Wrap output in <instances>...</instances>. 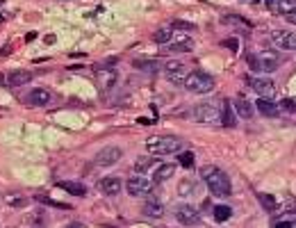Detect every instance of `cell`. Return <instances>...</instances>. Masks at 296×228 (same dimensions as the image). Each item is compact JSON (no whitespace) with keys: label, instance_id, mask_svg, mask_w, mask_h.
<instances>
[{"label":"cell","instance_id":"cell-40","mask_svg":"<svg viewBox=\"0 0 296 228\" xmlns=\"http://www.w3.org/2000/svg\"><path fill=\"white\" fill-rule=\"evenodd\" d=\"M34 37H37V34H34V32H30V34H25V41L30 44V41H34Z\"/></svg>","mask_w":296,"mask_h":228},{"label":"cell","instance_id":"cell-10","mask_svg":"<svg viewBox=\"0 0 296 228\" xmlns=\"http://www.w3.org/2000/svg\"><path fill=\"white\" fill-rule=\"evenodd\" d=\"M271 44L276 48H280L285 53H294L296 48V39H294V32H287V30H274L271 32Z\"/></svg>","mask_w":296,"mask_h":228},{"label":"cell","instance_id":"cell-9","mask_svg":"<svg viewBox=\"0 0 296 228\" xmlns=\"http://www.w3.org/2000/svg\"><path fill=\"white\" fill-rule=\"evenodd\" d=\"M123 158V148H118V146H105L103 151L96 153V162L98 167H112V164H116L118 160Z\"/></svg>","mask_w":296,"mask_h":228},{"label":"cell","instance_id":"cell-13","mask_svg":"<svg viewBox=\"0 0 296 228\" xmlns=\"http://www.w3.org/2000/svg\"><path fill=\"white\" fill-rule=\"evenodd\" d=\"M200 192H203V185L196 180H182L178 185V194L182 198H196L200 196Z\"/></svg>","mask_w":296,"mask_h":228},{"label":"cell","instance_id":"cell-22","mask_svg":"<svg viewBox=\"0 0 296 228\" xmlns=\"http://www.w3.org/2000/svg\"><path fill=\"white\" fill-rule=\"evenodd\" d=\"M59 187L68 194H73V196H84L87 194V187H84V182H75V180H68V182H59Z\"/></svg>","mask_w":296,"mask_h":228},{"label":"cell","instance_id":"cell-2","mask_svg":"<svg viewBox=\"0 0 296 228\" xmlns=\"http://www.w3.org/2000/svg\"><path fill=\"white\" fill-rule=\"evenodd\" d=\"M146 148L150 155H173L182 148V139L180 137H173V135H155V137H148L146 139Z\"/></svg>","mask_w":296,"mask_h":228},{"label":"cell","instance_id":"cell-34","mask_svg":"<svg viewBox=\"0 0 296 228\" xmlns=\"http://www.w3.org/2000/svg\"><path fill=\"white\" fill-rule=\"evenodd\" d=\"M7 203L12 205V208H14V205H16V208H23V205H25V201H23L21 196H7Z\"/></svg>","mask_w":296,"mask_h":228},{"label":"cell","instance_id":"cell-35","mask_svg":"<svg viewBox=\"0 0 296 228\" xmlns=\"http://www.w3.org/2000/svg\"><path fill=\"white\" fill-rule=\"evenodd\" d=\"M280 107H282V110H287L289 114H294V98H285Z\"/></svg>","mask_w":296,"mask_h":228},{"label":"cell","instance_id":"cell-41","mask_svg":"<svg viewBox=\"0 0 296 228\" xmlns=\"http://www.w3.org/2000/svg\"><path fill=\"white\" fill-rule=\"evenodd\" d=\"M0 21H2V16H0Z\"/></svg>","mask_w":296,"mask_h":228},{"label":"cell","instance_id":"cell-1","mask_svg":"<svg viewBox=\"0 0 296 228\" xmlns=\"http://www.w3.org/2000/svg\"><path fill=\"white\" fill-rule=\"evenodd\" d=\"M200 178L205 182V187L214 196H230V192H232V182H230L228 174L223 171V169L214 167V164H210V167H203L200 169Z\"/></svg>","mask_w":296,"mask_h":228},{"label":"cell","instance_id":"cell-36","mask_svg":"<svg viewBox=\"0 0 296 228\" xmlns=\"http://www.w3.org/2000/svg\"><path fill=\"white\" fill-rule=\"evenodd\" d=\"M274 228H294V221H292V217H289V219H287V217H285V219H282V221H278V224H276Z\"/></svg>","mask_w":296,"mask_h":228},{"label":"cell","instance_id":"cell-17","mask_svg":"<svg viewBox=\"0 0 296 228\" xmlns=\"http://www.w3.org/2000/svg\"><path fill=\"white\" fill-rule=\"evenodd\" d=\"M132 66L137 68V71H141V73L155 76V73H160V68H162V62H157V60H134Z\"/></svg>","mask_w":296,"mask_h":228},{"label":"cell","instance_id":"cell-26","mask_svg":"<svg viewBox=\"0 0 296 228\" xmlns=\"http://www.w3.org/2000/svg\"><path fill=\"white\" fill-rule=\"evenodd\" d=\"M212 217H214V221L223 224V221H228L232 217V210H230L228 205H214L212 208Z\"/></svg>","mask_w":296,"mask_h":228},{"label":"cell","instance_id":"cell-25","mask_svg":"<svg viewBox=\"0 0 296 228\" xmlns=\"http://www.w3.org/2000/svg\"><path fill=\"white\" fill-rule=\"evenodd\" d=\"M171 37H173V28L171 25H164V28H160V30L155 32V37H153V41L160 46H166L171 41Z\"/></svg>","mask_w":296,"mask_h":228},{"label":"cell","instance_id":"cell-29","mask_svg":"<svg viewBox=\"0 0 296 228\" xmlns=\"http://www.w3.org/2000/svg\"><path fill=\"white\" fill-rule=\"evenodd\" d=\"M178 162H180V164H182L185 169H192L194 167V153L192 151L180 153V155H178Z\"/></svg>","mask_w":296,"mask_h":228},{"label":"cell","instance_id":"cell-18","mask_svg":"<svg viewBox=\"0 0 296 228\" xmlns=\"http://www.w3.org/2000/svg\"><path fill=\"white\" fill-rule=\"evenodd\" d=\"M50 91L48 89H41V87H37V89H32L28 94V103H32V105H39V107H44L50 103Z\"/></svg>","mask_w":296,"mask_h":228},{"label":"cell","instance_id":"cell-21","mask_svg":"<svg viewBox=\"0 0 296 228\" xmlns=\"http://www.w3.org/2000/svg\"><path fill=\"white\" fill-rule=\"evenodd\" d=\"M223 23L226 25H230V28H235V30H242V32H251L253 30V25L246 18H242V16H237V14H228V16H223Z\"/></svg>","mask_w":296,"mask_h":228},{"label":"cell","instance_id":"cell-37","mask_svg":"<svg viewBox=\"0 0 296 228\" xmlns=\"http://www.w3.org/2000/svg\"><path fill=\"white\" fill-rule=\"evenodd\" d=\"M9 50H12V46H5V48H0V57H7V53H9Z\"/></svg>","mask_w":296,"mask_h":228},{"label":"cell","instance_id":"cell-6","mask_svg":"<svg viewBox=\"0 0 296 228\" xmlns=\"http://www.w3.org/2000/svg\"><path fill=\"white\" fill-rule=\"evenodd\" d=\"M246 82H248V87H251L255 94H260L262 98H271L276 94V82L274 80H269V78H258V76H248L246 78Z\"/></svg>","mask_w":296,"mask_h":228},{"label":"cell","instance_id":"cell-19","mask_svg":"<svg viewBox=\"0 0 296 228\" xmlns=\"http://www.w3.org/2000/svg\"><path fill=\"white\" fill-rule=\"evenodd\" d=\"M219 116H221V126H223V128H235V112H232V103H230L228 98L221 103Z\"/></svg>","mask_w":296,"mask_h":228},{"label":"cell","instance_id":"cell-20","mask_svg":"<svg viewBox=\"0 0 296 228\" xmlns=\"http://www.w3.org/2000/svg\"><path fill=\"white\" fill-rule=\"evenodd\" d=\"M255 110H258L262 116H278V114H280L278 105H276L271 98H260L258 103H255Z\"/></svg>","mask_w":296,"mask_h":228},{"label":"cell","instance_id":"cell-16","mask_svg":"<svg viewBox=\"0 0 296 228\" xmlns=\"http://www.w3.org/2000/svg\"><path fill=\"white\" fill-rule=\"evenodd\" d=\"M32 78H34L32 71H12V73H7V80H5V82H7L9 87H23V84H28Z\"/></svg>","mask_w":296,"mask_h":228},{"label":"cell","instance_id":"cell-30","mask_svg":"<svg viewBox=\"0 0 296 228\" xmlns=\"http://www.w3.org/2000/svg\"><path fill=\"white\" fill-rule=\"evenodd\" d=\"M171 28H173V30H189V32L196 30V25H194V23H189V21H178V18L171 23Z\"/></svg>","mask_w":296,"mask_h":228},{"label":"cell","instance_id":"cell-24","mask_svg":"<svg viewBox=\"0 0 296 228\" xmlns=\"http://www.w3.org/2000/svg\"><path fill=\"white\" fill-rule=\"evenodd\" d=\"M235 110H237V114H239L242 119H251L253 116V107H251V103H248L244 96H237L235 98Z\"/></svg>","mask_w":296,"mask_h":228},{"label":"cell","instance_id":"cell-7","mask_svg":"<svg viewBox=\"0 0 296 228\" xmlns=\"http://www.w3.org/2000/svg\"><path fill=\"white\" fill-rule=\"evenodd\" d=\"M176 219L178 224H182V226H198L200 224V212L189 203H182L176 208Z\"/></svg>","mask_w":296,"mask_h":228},{"label":"cell","instance_id":"cell-39","mask_svg":"<svg viewBox=\"0 0 296 228\" xmlns=\"http://www.w3.org/2000/svg\"><path fill=\"white\" fill-rule=\"evenodd\" d=\"M68 228H87V226H84V224H80V221H73Z\"/></svg>","mask_w":296,"mask_h":228},{"label":"cell","instance_id":"cell-32","mask_svg":"<svg viewBox=\"0 0 296 228\" xmlns=\"http://www.w3.org/2000/svg\"><path fill=\"white\" fill-rule=\"evenodd\" d=\"M192 50V41H182V44H173L171 53H189Z\"/></svg>","mask_w":296,"mask_h":228},{"label":"cell","instance_id":"cell-31","mask_svg":"<svg viewBox=\"0 0 296 228\" xmlns=\"http://www.w3.org/2000/svg\"><path fill=\"white\" fill-rule=\"evenodd\" d=\"M221 46H223V48H228V50H232V53H237V50H239V39H237V37L223 39Z\"/></svg>","mask_w":296,"mask_h":228},{"label":"cell","instance_id":"cell-5","mask_svg":"<svg viewBox=\"0 0 296 228\" xmlns=\"http://www.w3.org/2000/svg\"><path fill=\"white\" fill-rule=\"evenodd\" d=\"M192 119H194V121H198V123H221V116H219V107H216L214 103H210V100H205V103H198V105L194 107Z\"/></svg>","mask_w":296,"mask_h":228},{"label":"cell","instance_id":"cell-4","mask_svg":"<svg viewBox=\"0 0 296 228\" xmlns=\"http://www.w3.org/2000/svg\"><path fill=\"white\" fill-rule=\"evenodd\" d=\"M246 64L253 73H274L280 66V57H276L274 53H255L246 57Z\"/></svg>","mask_w":296,"mask_h":228},{"label":"cell","instance_id":"cell-28","mask_svg":"<svg viewBox=\"0 0 296 228\" xmlns=\"http://www.w3.org/2000/svg\"><path fill=\"white\" fill-rule=\"evenodd\" d=\"M153 164H162V162H157V160H150V158H139L137 162H134V171H137V174H146V171L153 167Z\"/></svg>","mask_w":296,"mask_h":228},{"label":"cell","instance_id":"cell-8","mask_svg":"<svg viewBox=\"0 0 296 228\" xmlns=\"http://www.w3.org/2000/svg\"><path fill=\"white\" fill-rule=\"evenodd\" d=\"M126 190H128V194H132V196H146V194L153 192V182L141 174V176H134V178H130V180L126 182Z\"/></svg>","mask_w":296,"mask_h":228},{"label":"cell","instance_id":"cell-33","mask_svg":"<svg viewBox=\"0 0 296 228\" xmlns=\"http://www.w3.org/2000/svg\"><path fill=\"white\" fill-rule=\"evenodd\" d=\"M37 201H41L44 205H55V208H62V210H64V208H68V205H62V203H57V201H52V198H46V196H39Z\"/></svg>","mask_w":296,"mask_h":228},{"label":"cell","instance_id":"cell-12","mask_svg":"<svg viewBox=\"0 0 296 228\" xmlns=\"http://www.w3.org/2000/svg\"><path fill=\"white\" fill-rule=\"evenodd\" d=\"M162 68L166 71V78H169L171 82H182L187 76V66L182 64V62H166V64H162Z\"/></svg>","mask_w":296,"mask_h":228},{"label":"cell","instance_id":"cell-15","mask_svg":"<svg viewBox=\"0 0 296 228\" xmlns=\"http://www.w3.org/2000/svg\"><path fill=\"white\" fill-rule=\"evenodd\" d=\"M141 212L146 214V217H150V219H160V217L164 214V205L160 203V201H157L155 196H150V198L146 201V203H144Z\"/></svg>","mask_w":296,"mask_h":228},{"label":"cell","instance_id":"cell-3","mask_svg":"<svg viewBox=\"0 0 296 228\" xmlns=\"http://www.w3.org/2000/svg\"><path fill=\"white\" fill-rule=\"evenodd\" d=\"M182 84L192 94H207V91L214 89V78L205 73V71H194V73H187Z\"/></svg>","mask_w":296,"mask_h":228},{"label":"cell","instance_id":"cell-14","mask_svg":"<svg viewBox=\"0 0 296 228\" xmlns=\"http://www.w3.org/2000/svg\"><path fill=\"white\" fill-rule=\"evenodd\" d=\"M121 187H123V180L116 178V176H107V178L100 180V192H103L105 196H116L118 192H121Z\"/></svg>","mask_w":296,"mask_h":228},{"label":"cell","instance_id":"cell-11","mask_svg":"<svg viewBox=\"0 0 296 228\" xmlns=\"http://www.w3.org/2000/svg\"><path fill=\"white\" fill-rule=\"evenodd\" d=\"M96 71V82H98V87L100 89H112L114 84H116V80H118V73L114 71V68H107V66H96L94 68Z\"/></svg>","mask_w":296,"mask_h":228},{"label":"cell","instance_id":"cell-23","mask_svg":"<svg viewBox=\"0 0 296 228\" xmlns=\"http://www.w3.org/2000/svg\"><path fill=\"white\" fill-rule=\"evenodd\" d=\"M176 174V164H166V162H162L160 167L155 169V182H164V180H169L171 176Z\"/></svg>","mask_w":296,"mask_h":228},{"label":"cell","instance_id":"cell-38","mask_svg":"<svg viewBox=\"0 0 296 228\" xmlns=\"http://www.w3.org/2000/svg\"><path fill=\"white\" fill-rule=\"evenodd\" d=\"M55 41H57V37H55V34H48V37H46V44H48V46L55 44Z\"/></svg>","mask_w":296,"mask_h":228},{"label":"cell","instance_id":"cell-27","mask_svg":"<svg viewBox=\"0 0 296 228\" xmlns=\"http://www.w3.org/2000/svg\"><path fill=\"white\" fill-rule=\"evenodd\" d=\"M258 201L266 212H276V210H278V201H276V196H271V194H258Z\"/></svg>","mask_w":296,"mask_h":228}]
</instances>
